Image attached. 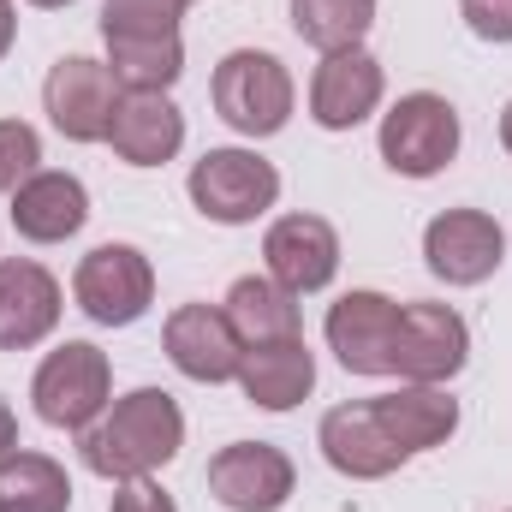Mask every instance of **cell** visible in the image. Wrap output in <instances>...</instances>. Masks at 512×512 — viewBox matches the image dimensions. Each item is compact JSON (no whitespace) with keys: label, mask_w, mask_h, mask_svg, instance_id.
Masks as SVG:
<instances>
[{"label":"cell","mask_w":512,"mask_h":512,"mask_svg":"<svg viewBox=\"0 0 512 512\" xmlns=\"http://www.w3.org/2000/svg\"><path fill=\"white\" fill-rule=\"evenodd\" d=\"M459 18L483 42H512V0H459Z\"/></svg>","instance_id":"obj_27"},{"label":"cell","mask_w":512,"mask_h":512,"mask_svg":"<svg viewBox=\"0 0 512 512\" xmlns=\"http://www.w3.org/2000/svg\"><path fill=\"white\" fill-rule=\"evenodd\" d=\"M108 149L126 167H167L185 149V114L173 108L167 90H120L114 126H108Z\"/></svg>","instance_id":"obj_17"},{"label":"cell","mask_w":512,"mask_h":512,"mask_svg":"<svg viewBox=\"0 0 512 512\" xmlns=\"http://www.w3.org/2000/svg\"><path fill=\"white\" fill-rule=\"evenodd\" d=\"M72 298L96 328H131L155 304V262L137 245H96L72 274Z\"/></svg>","instance_id":"obj_6"},{"label":"cell","mask_w":512,"mask_h":512,"mask_svg":"<svg viewBox=\"0 0 512 512\" xmlns=\"http://www.w3.org/2000/svg\"><path fill=\"white\" fill-rule=\"evenodd\" d=\"M12 447H18V417H12V405L0 399V459H6Z\"/></svg>","instance_id":"obj_30"},{"label":"cell","mask_w":512,"mask_h":512,"mask_svg":"<svg viewBox=\"0 0 512 512\" xmlns=\"http://www.w3.org/2000/svg\"><path fill=\"white\" fill-rule=\"evenodd\" d=\"M30 6H42V12H60V6H72V0H30Z\"/></svg>","instance_id":"obj_32"},{"label":"cell","mask_w":512,"mask_h":512,"mask_svg":"<svg viewBox=\"0 0 512 512\" xmlns=\"http://www.w3.org/2000/svg\"><path fill=\"white\" fill-rule=\"evenodd\" d=\"M30 399H36V417H42L48 429L84 435V429L114 405V364H108V352L90 346V340L54 346V352L36 364Z\"/></svg>","instance_id":"obj_2"},{"label":"cell","mask_w":512,"mask_h":512,"mask_svg":"<svg viewBox=\"0 0 512 512\" xmlns=\"http://www.w3.org/2000/svg\"><path fill=\"white\" fill-rule=\"evenodd\" d=\"M161 346L173 358L179 376L203 387H221V382H239V364H245V346L227 322L221 304H179L161 328Z\"/></svg>","instance_id":"obj_11"},{"label":"cell","mask_w":512,"mask_h":512,"mask_svg":"<svg viewBox=\"0 0 512 512\" xmlns=\"http://www.w3.org/2000/svg\"><path fill=\"white\" fill-rule=\"evenodd\" d=\"M382 429L405 447V453H429V447H447V435L459 429V399L447 387H429V382H405L399 393H382L370 399Z\"/></svg>","instance_id":"obj_20"},{"label":"cell","mask_w":512,"mask_h":512,"mask_svg":"<svg viewBox=\"0 0 512 512\" xmlns=\"http://www.w3.org/2000/svg\"><path fill=\"white\" fill-rule=\"evenodd\" d=\"M185 191H191V203H197L203 221H215V227H251L256 215L274 209L280 173H274V161H262L256 149L227 143V149H209V155L191 167Z\"/></svg>","instance_id":"obj_4"},{"label":"cell","mask_w":512,"mask_h":512,"mask_svg":"<svg viewBox=\"0 0 512 512\" xmlns=\"http://www.w3.org/2000/svg\"><path fill=\"white\" fill-rule=\"evenodd\" d=\"M393 328L399 304L387 292H346L328 310V346L352 376H393Z\"/></svg>","instance_id":"obj_16"},{"label":"cell","mask_w":512,"mask_h":512,"mask_svg":"<svg viewBox=\"0 0 512 512\" xmlns=\"http://www.w3.org/2000/svg\"><path fill=\"white\" fill-rule=\"evenodd\" d=\"M179 447H185V411L167 387H131L78 435L84 465L108 483L155 477L161 465L179 459Z\"/></svg>","instance_id":"obj_1"},{"label":"cell","mask_w":512,"mask_h":512,"mask_svg":"<svg viewBox=\"0 0 512 512\" xmlns=\"http://www.w3.org/2000/svg\"><path fill=\"white\" fill-rule=\"evenodd\" d=\"M0 512H72V477L60 459L12 447L0 459Z\"/></svg>","instance_id":"obj_22"},{"label":"cell","mask_w":512,"mask_h":512,"mask_svg":"<svg viewBox=\"0 0 512 512\" xmlns=\"http://www.w3.org/2000/svg\"><path fill=\"white\" fill-rule=\"evenodd\" d=\"M501 143H507V155H512V102H507V114H501Z\"/></svg>","instance_id":"obj_31"},{"label":"cell","mask_w":512,"mask_h":512,"mask_svg":"<svg viewBox=\"0 0 512 512\" xmlns=\"http://www.w3.org/2000/svg\"><path fill=\"white\" fill-rule=\"evenodd\" d=\"M370 24H376V0H292V30L316 54L364 48Z\"/></svg>","instance_id":"obj_24"},{"label":"cell","mask_w":512,"mask_h":512,"mask_svg":"<svg viewBox=\"0 0 512 512\" xmlns=\"http://www.w3.org/2000/svg\"><path fill=\"white\" fill-rule=\"evenodd\" d=\"M507 256V233L483 209H447L423 227V262L447 286H483Z\"/></svg>","instance_id":"obj_9"},{"label":"cell","mask_w":512,"mask_h":512,"mask_svg":"<svg viewBox=\"0 0 512 512\" xmlns=\"http://www.w3.org/2000/svg\"><path fill=\"white\" fill-rule=\"evenodd\" d=\"M42 108L60 137L72 143H108L114 126V108H120V84L108 72V60H90V54H66L54 60L48 84H42Z\"/></svg>","instance_id":"obj_8"},{"label":"cell","mask_w":512,"mask_h":512,"mask_svg":"<svg viewBox=\"0 0 512 512\" xmlns=\"http://www.w3.org/2000/svg\"><path fill=\"white\" fill-rule=\"evenodd\" d=\"M459 155V108L435 90H411L382 114V161L399 179H435Z\"/></svg>","instance_id":"obj_5"},{"label":"cell","mask_w":512,"mask_h":512,"mask_svg":"<svg viewBox=\"0 0 512 512\" xmlns=\"http://www.w3.org/2000/svg\"><path fill=\"white\" fill-rule=\"evenodd\" d=\"M292 489L298 471L274 441H233L209 459V495L227 512H280Z\"/></svg>","instance_id":"obj_10"},{"label":"cell","mask_w":512,"mask_h":512,"mask_svg":"<svg viewBox=\"0 0 512 512\" xmlns=\"http://www.w3.org/2000/svg\"><path fill=\"white\" fill-rule=\"evenodd\" d=\"M191 0H108L102 6V36H179Z\"/></svg>","instance_id":"obj_25"},{"label":"cell","mask_w":512,"mask_h":512,"mask_svg":"<svg viewBox=\"0 0 512 512\" xmlns=\"http://www.w3.org/2000/svg\"><path fill=\"white\" fill-rule=\"evenodd\" d=\"M108 72L120 90H173L185 72L179 36H108Z\"/></svg>","instance_id":"obj_23"},{"label":"cell","mask_w":512,"mask_h":512,"mask_svg":"<svg viewBox=\"0 0 512 512\" xmlns=\"http://www.w3.org/2000/svg\"><path fill=\"white\" fill-rule=\"evenodd\" d=\"M215 114L239 137H274L292 120V72L268 54V48H233L215 66Z\"/></svg>","instance_id":"obj_3"},{"label":"cell","mask_w":512,"mask_h":512,"mask_svg":"<svg viewBox=\"0 0 512 512\" xmlns=\"http://www.w3.org/2000/svg\"><path fill=\"white\" fill-rule=\"evenodd\" d=\"M262 262L286 292H322L340 274V233L322 215H280L262 233Z\"/></svg>","instance_id":"obj_15"},{"label":"cell","mask_w":512,"mask_h":512,"mask_svg":"<svg viewBox=\"0 0 512 512\" xmlns=\"http://www.w3.org/2000/svg\"><path fill=\"white\" fill-rule=\"evenodd\" d=\"M12 42H18V6H12V0H0V60L12 54Z\"/></svg>","instance_id":"obj_29"},{"label":"cell","mask_w":512,"mask_h":512,"mask_svg":"<svg viewBox=\"0 0 512 512\" xmlns=\"http://www.w3.org/2000/svg\"><path fill=\"white\" fill-rule=\"evenodd\" d=\"M30 173H42V137L24 120H0V191L12 197Z\"/></svg>","instance_id":"obj_26"},{"label":"cell","mask_w":512,"mask_h":512,"mask_svg":"<svg viewBox=\"0 0 512 512\" xmlns=\"http://www.w3.org/2000/svg\"><path fill=\"white\" fill-rule=\"evenodd\" d=\"M316 447H322V459H328L340 477H352V483L393 477V471L411 459V453H405V447L382 429V417H376V405H370V399L334 405V411L322 417V429H316Z\"/></svg>","instance_id":"obj_12"},{"label":"cell","mask_w":512,"mask_h":512,"mask_svg":"<svg viewBox=\"0 0 512 512\" xmlns=\"http://www.w3.org/2000/svg\"><path fill=\"white\" fill-rule=\"evenodd\" d=\"M84 221H90V191L78 173L42 167L12 191V227L30 245H66L72 233H84Z\"/></svg>","instance_id":"obj_18"},{"label":"cell","mask_w":512,"mask_h":512,"mask_svg":"<svg viewBox=\"0 0 512 512\" xmlns=\"http://www.w3.org/2000/svg\"><path fill=\"white\" fill-rule=\"evenodd\" d=\"M471 358V328L447 304H399L393 328V376L399 382H453Z\"/></svg>","instance_id":"obj_7"},{"label":"cell","mask_w":512,"mask_h":512,"mask_svg":"<svg viewBox=\"0 0 512 512\" xmlns=\"http://www.w3.org/2000/svg\"><path fill=\"white\" fill-rule=\"evenodd\" d=\"M239 387L262 411H292L310 387H316V358L304 340H280V346H251L239 364Z\"/></svg>","instance_id":"obj_21"},{"label":"cell","mask_w":512,"mask_h":512,"mask_svg":"<svg viewBox=\"0 0 512 512\" xmlns=\"http://www.w3.org/2000/svg\"><path fill=\"white\" fill-rule=\"evenodd\" d=\"M382 90H387L382 60H376L370 48L322 54L316 78H310V120L322 131H352L382 108Z\"/></svg>","instance_id":"obj_13"},{"label":"cell","mask_w":512,"mask_h":512,"mask_svg":"<svg viewBox=\"0 0 512 512\" xmlns=\"http://www.w3.org/2000/svg\"><path fill=\"white\" fill-rule=\"evenodd\" d=\"M60 280L30 256H0V352H30L60 328Z\"/></svg>","instance_id":"obj_14"},{"label":"cell","mask_w":512,"mask_h":512,"mask_svg":"<svg viewBox=\"0 0 512 512\" xmlns=\"http://www.w3.org/2000/svg\"><path fill=\"white\" fill-rule=\"evenodd\" d=\"M227 322L239 334V346H280V340H304V316H298V292H286L274 274H245L227 292Z\"/></svg>","instance_id":"obj_19"},{"label":"cell","mask_w":512,"mask_h":512,"mask_svg":"<svg viewBox=\"0 0 512 512\" xmlns=\"http://www.w3.org/2000/svg\"><path fill=\"white\" fill-rule=\"evenodd\" d=\"M108 512H179V501H173L155 477H131V483L114 489V507Z\"/></svg>","instance_id":"obj_28"}]
</instances>
